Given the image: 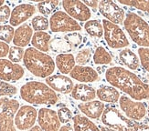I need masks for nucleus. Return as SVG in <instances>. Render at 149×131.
<instances>
[{
    "mask_svg": "<svg viewBox=\"0 0 149 131\" xmlns=\"http://www.w3.org/2000/svg\"><path fill=\"white\" fill-rule=\"evenodd\" d=\"M72 97L76 100L81 101L82 103L94 100L96 92L94 88L84 84H77L72 91Z\"/></svg>",
    "mask_w": 149,
    "mask_h": 131,
    "instance_id": "nucleus-19",
    "label": "nucleus"
},
{
    "mask_svg": "<svg viewBox=\"0 0 149 131\" xmlns=\"http://www.w3.org/2000/svg\"><path fill=\"white\" fill-rule=\"evenodd\" d=\"M84 4H85L88 8H92L93 9H96L98 8V6H99V1H84L83 2Z\"/></svg>",
    "mask_w": 149,
    "mask_h": 131,
    "instance_id": "nucleus-42",
    "label": "nucleus"
},
{
    "mask_svg": "<svg viewBox=\"0 0 149 131\" xmlns=\"http://www.w3.org/2000/svg\"><path fill=\"white\" fill-rule=\"evenodd\" d=\"M35 6L30 4H21L17 6L11 12L9 20L11 27H17L25 21H27L29 17L35 14Z\"/></svg>",
    "mask_w": 149,
    "mask_h": 131,
    "instance_id": "nucleus-15",
    "label": "nucleus"
},
{
    "mask_svg": "<svg viewBox=\"0 0 149 131\" xmlns=\"http://www.w3.org/2000/svg\"><path fill=\"white\" fill-rule=\"evenodd\" d=\"M91 57H92V50H91V48H85L77 53L75 61L79 66H83L90 62Z\"/></svg>",
    "mask_w": 149,
    "mask_h": 131,
    "instance_id": "nucleus-32",
    "label": "nucleus"
},
{
    "mask_svg": "<svg viewBox=\"0 0 149 131\" xmlns=\"http://www.w3.org/2000/svg\"><path fill=\"white\" fill-rule=\"evenodd\" d=\"M105 78L112 87L119 88L134 100L149 99V85L131 71L121 67H113L107 69Z\"/></svg>",
    "mask_w": 149,
    "mask_h": 131,
    "instance_id": "nucleus-1",
    "label": "nucleus"
},
{
    "mask_svg": "<svg viewBox=\"0 0 149 131\" xmlns=\"http://www.w3.org/2000/svg\"><path fill=\"white\" fill-rule=\"evenodd\" d=\"M19 109V102L16 99L5 97L0 110V131H17L15 117Z\"/></svg>",
    "mask_w": 149,
    "mask_h": 131,
    "instance_id": "nucleus-7",
    "label": "nucleus"
},
{
    "mask_svg": "<svg viewBox=\"0 0 149 131\" xmlns=\"http://www.w3.org/2000/svg\"><path fill=\"white\" fill-rule=\"evenodd\" d=\"M46 83L51 89L62 94L72 93L74 88L72 80L63 75L50 76L46 78Z\"/></svg>",
    "mask_w": 149,
    "mask_h": 131,
    "instance_id": "nucleus-16",
    "label": "nucleus"
},
{
    "mask_svg": "<svg viewBox=\"0 0 149 131\" xmlns=\"http://www.w3.org/2000/svg\"><path fill=\"white\" fill-rule=\"evenodd\" d=\"M5 97H1V98H0V110H1V108L3 107V104H4V101H5Z\"/></svg>",
    "mask_w": 149,
    "mask_h": 131,
    "instance_id": "nucleus-46",
    "label": "nucleus"
},
{
    "mask_svg": "<svg viewBox=\"0 0 149 131\" xmlns=\"http://www.w3.org/2000/svg\"><path fill=\"white\" fill-rule=\"evenodd\" d=\"M31 24H32V28H33V29L36 30L37 32L47 30L49 26V22L48 20V18L45 17H41V16L35 17L33 19H32Z\"/></svg>",
    "mask_w": 149,
    "mask_h": 131,
    "instance_id": "nucleus-31",
    "label": "nucleus"
},
{
    "mask_svg": "<svg viewBox=\"0 0 149 131\" xmlns=\"http://www.w3.org/2000/svg\"><path fill=\"white\" fill-rule=\"evenodd\" d=\"M75 57L72 54H60L56 57V66L62 74H69L75 67Z\"/></svg>",
    "mask_w": 149,
    "mask_h": 131,
    "instance_id": "nucleus-22",
    "label": "nucleus"
},
{
    "mask_svg": "<svg viewBox=\"0 0 149 131\" xmlns=\"http://www.w3.org/2000/svg\"><path fill=\"white\" fill-rule=\"evenodd\" d=\"M120 4L133 6V8L149 13V1H130V0H120Z\"/></svg>",
    "mask_w": 149,
    "mask_h": 131,
    "instance_id": "nucleus-34",
    "label": "nucleus"
},
{
    "mask_svg": "<svg viewBox=\"0 0 149 131\" xmlns=\"http://www.w3.org/2000/svg\"><path fill=\"white\" fill-rule=\"evenodd\" d=\"M28 131H29V130H28Z\"/></svg>",
    "mask_w": 149,
    "mask_h": 131,
    "instance_id": "nucleus-50",
    "label": "nucleus"
},
{
    "mask_svg": "<svg viewBox=\"0 0 149 131\" xmlns=\"http://www.w3.org/2000/svg\"><path fill=\"white\" fill-rule=\"evenodd\" d=\"M24 54H25V51L23 50L22 48H18L15 46V47L10 48L9 53H8V58L11 62L17 64L23 59Z\"/></svg>",
    "mask_w": 149,
    "mask_h": 131,
    "instance_id": "nucleus-33",
    "label": "nucleus"
},
{
    "mask_svg": "<svg viewBox=\"0 0 149 131\" xmlns=\"http://www.w3.org/2000/svg\"><path fill=\"white\" fill-rule=\"evenodd\" d=\"M4 4H5V2H4V1H2V0H0V8H1V6H4Z\"/></svg>",
    "mask_w": 149,
    "mask_h": 131,
    "instance_id": "nucleus-47",
    "label": "nucleus"
},
{
    "mask_svg": "<svg viewBox=\"0 0 149 131\" xmlns=\"http://www.w3.org/2000/svg\"><path fill=\"white\" fill-rule=\"evenodd\" d=\"M15 35V29L11 26L4 25L0 26V41H3L6 44L10 43Z\"/></svg>",
    "mask_w": 149,
    "mask_h": 131,
    "instance_id": "nucleus-29",
    "label": "nucleus"
},
{
    "mask_svg": "<svg viewBox=\"0 0 149 131\" xmlns=\"http://www.w3.org/2000/svg\"><path fill=\"white\" fill-rule=\"evenodd\" d=\"M64 38H65V40L70 46H74V47H78V46L81 45L82 42V37L80 33H78V32L70 33V34L64 37Z\"/></svg>",
    "mask_w": 149,
    "mask_h": 131,
    "instance_id": "nucleus-38",
    "label": "nucleus"
},
{
    "mask_svg": "<svg viewBox=\"0 0 149 131\" xmlns=\"http://www.w3.org/2000/svg\"><path fill=\"white\" fill-rule=\"evenodd\" d=\"M38 119V111L32 106L20 107L15 117V126L20 131H28L35 127Z\"/></svg>",
    "mask_w": 149,
    "mask_h": 131,
    "instance_id": "nucleus-10",
    "label": "nucleus"
},
{
    "mask_svg": "<svg viewBox=\"0 0 149 131\" xmlns=\"http://www.w3.org/2000/svg\"><path fill=\"white\" fill-rule=\"evenodd\" d=\"M58 117H59V119L61 123L62 124H68L70 120L73 119L72 113L68 108H61L59 110L57 111Z\"/></svg>",
    "mask_w": 149,
    "mask_h": 131,
    "instance_id": "nucleus-36",
    "label": "nucleus"
},
{
    "mask_svg": "<svg viewBox=\"0 0 149 131\" xmlns=\"http://www.w3.org/2000/svg\"><path fill=\"white\" fill-rule=\"evenodd\" d=\"M135 131H149V123H139Z\"/></svg>",
    "mask_w": 149,
    "mask_h": 131,
    "instance_id": "nucleus-41",
    "label": "nucleus"
},
{
    "mask_svg": "<svg viewBox=\"0 0 149 131\" xmlns=\"http://www.w3.org/2000/svg\"><path fill=\"white\" fill-rule=\"evenodd\" d=\"M38 124L43 131H60L61 128V123L57 112L48 108H43L38 110Z\"/></svg>",
    "mask_w": 149,
    "mask_h": 131,
    "instance_id": "nucleus-11",
    "label": "nucleus"
},
{
    "mask_svg": "<svg viewBox=\"0 0 149 131\" xmlns=\"http://www.w3.org/2000/svg\"><path fill=\"white\" fill-rule=\"evenodd\" d=\"M119 58L120 61L129 69L132 70L138 69L140 65V59L136 56V54L133 52L131 49L129 48L122 49L119 53Z\"/></svg>",
    "mask_w": 149,
    "mask_h": 131,
    "instance_id": "nucleus-23",
    "label": "nucleus"
},
{
    "mask_svg": "<svg viewBox=\"0 0 149 131\" xmlns=\"http://www.w3.org/2000/svg\"><path fill=\"white\" fill-rule=\"evenodd\" d=\"M70 77L73 79L83 82V83H91L98 80L99 75L98 73L90 67H83V66H75L72 71L70 73Z\"/></svg>",
    "mask_w": 149,
    "mask_h": 131,
    "instance_id": "nucleus-18",
    "label": "nucleus"
},
{
    "mask_svg": "<svg viewBox=\"0 0 149 131\" xmlns=\"http://www.w3.org/2000/svg\"><path fill=\"white\" fill-rule=\"evenodd\" d=\"M78 108L88 119H98L99 117H102L103 111H104L105 106L100 100H93L90 102L80 103L78 105Z\"/></svg>",
    "mask_w": 149,
    "mask_h": 131,
    "instance_id": "nucleus-17",
    "label": "nucleus"
},
{
    "mask_svg": "<svg viewBox=\"0 0 149 131\" xmlns=\"http://www.w3.org/2000/svg\"><path fill=\"white\" fill-rule=\"evenodd\" d=\"M23 62L30 73L38 77L47 78L55 70L52 57L34 48H29L25 51Z\"/></svg>",
    "mask_w": 149,
    "mask_h": 131,
    "instance_id": "nucleus-3",
    "label": "nucleus"
},
{
    "mask_svg": "<svg viewBox=\"0 0 149 131\" xmlns=\"http://www.w3.org/2000/svg\"><path fill=\"white\" fill-rule=\"evenodd\" d=\"M84 29L90 36L93 37H102L103 35V27L102 24L99 20H89L84 25Z\"/></svg>",
    "mask_w": 149,
    "mask_h": 131,
    "instance_id": "nucleus-26",
    "label": "nucleus"
},
{
    "mask_svg": "<svg viewBox=\"0 0 149 131\" xmlns=\"http://www.w3.org/2000/svg\"><path fill=\"white\" fill-rule=\"evenodd\" d=\"M11 11L8 6L4 5L0 8V23H6L10 20Z\"/></svg>",
    "mask_w": 149,
    "mask_h": 131,
    "instance_id": "nucleus-39",
    "label": "nucleus"
},
{
    "mask_svg": "<svg viewBox=\"0 0 149 131\" xmlns=\"http://www.w3.org/2000/svg\"><path fill=\"white\" fill-rule=\"evenodd\" d=\"M29 131H43L38 126H35L34 128H32Z\"/></svg>",
    "mask_w": 149,
    "mask_h": 131,
    "instance_id": "nucleus-45",
    "label": "nucleus"
},
{
    "mask_svg": "<svg viewBox=\"0 0 149 131\" xmlns=\"http://www.w3.org/2000/svg\"><path fill=\"white\" fill-rule=\"evenodd\" d=\"M96 96L98 97L100 101L106 103H117L120 99V93L118 90L113 87L102 86L96 91Z\"/></svg>",
    "mask_w": 149,
    "mask_h": 131,
    "instance_id": "nucleus-21",
    "label": "nucleus"
},
{
    "mask_svg": "<svg viewBox=\"0 0 149 131\" xmlns=\"http://www.w3.org/2000/svg\"><path fill=\"white\" fill-rule=\"evenodd\" d=\"M100 130L101 131H117V130H115V129L110 128L108 127H100Z\"/></svg>",
    "mask_w": 149,
    "mask_h": 131,
    "instance_id": "nucleus-44",
    "label": "nucleus"
},
{
    "mask_svg": "<svg viewBox=\"0 0 149 131\" xmlns=\"http://www.w3.org/2000/svg\"><path fill=\"white\" fill-rule=\"evenodd\" d=\"M60 131H74V129L72 127H70V125L66 124V125H64L61 128Z\"/></svg>",
    "mask_w": 149,
    "mask_h": 131,
    "instance_id": "nucleus-43",
    "label": "nucleus"
},
{
    "mask_svg": "<svg viewBox=\"0 0 149 131\" xmlns=\"http://www.w3.org/2000/svg\"><path fill=\"white\" fill-rule=\"evenodd\" d=\"M9 46L3 42V41H0V58H3L5 57H6L9 53Z\"/></svg>",
    "mask_w": 149,
    "mask_h": 131,
    "instance_id": "nucleus-40",
    "label": "nucleus"
},
{
    "mask_svg": "<svg viewBox=\"0 0 149 131\" xmlns=\"http://www.w3.org/2000/svg\"><path fill=\"white\" fill-rule=\"evenodd\" d=\"M74 131H101L95 124L82 115H76L72 119Z\"/></svg>",
    "mask_w": 149,
    "mask_h": 131,
    "instance_id": "nucleus-24",
    "label": "nucleus"
},
{
    "mask_svg": "<svg viewBox=\"0 0 149 131\" xmlns=\"http://www.w3.org/2000/svg\"><path fill=\"white\" fill-rule=\"evenodd\" d=\"M148 79H149V76H148Z\"/></svg>",
    "mask_w": 149,
    "mask_h": 131,
    "instance_id": "nucleus-49",
    "label": "nucleus"
},
{
    "mask_svg": "<svg viewBox=\"0 0 149 131\" xmlns=\"http://www.w3.org/2000/svg\"><path fill=\"white\" fill-rule=\"evenodd\" d=\"M147 115H148V117H149V103H148V107H147Z\"/></svg>",
    "mask_w": 149,
    "mask_h": 131,
    "instance_id": "nucleus-48",
    "label": "nucleus"
},
{
    "mask_svg": "<svg viewBox=\"0 0 149 131\" xmlns=\"http://www.w3.org/2000/svg\"><path fill=\"white\" fill-rule=\"evenodd\" d=\"M138 54L140 62L143 66V68L149 72V48H141L138 49Z\"/></svg>",
    "mask_w": 149,
    "mask_h": 131,
    "instance_id": "nucleus-37",
    "label": "nucleus"
},
{
    "mask_svg": "<svg viewBox=\"0 0 149 131\" xmlns=\"http://www.w3.org/2000/svg\"><path fill=\"white\" fill-rule=\"evenodd\" d=\"M93 62L96 65H107L112 62V57L103 47H98L94 51Z\"/></svg>",
    "mask_w": 149,
    "mask_h": 131,
    "instance_id": "nucleus-27",
    "label": "nucleus"
},
{
    "mask_svg": "<svg viewBox=\"0 0 149 131\" xmlns=\"http://www.w3.org/2000/svg\"><path fill=\"white\" fill-rule=\"evenodd\" d=\"M24 68L18 64L8 59H0V79L2 81L16 82L23 77Z\"/></svg>",
    "mask_w": 149,
    "mask_h": 131,
    "instance_id": "nucleus-13",
    "label": "nucleus"
},
{
    "mask_svg": "<svg viewBox=\"0 0 149 131\" xmlns=\"http://www.w3.org/2000/svg\"><path fill=\"white\" fill-rule=\"evenodd\" d=\"M124 26L134 43L149 48V25L146 20L137 14L128 13L125 16Z\"/></svg>",
    "mask_w": 149,
    "mask_h": 131,
    "instance_id": "nucleus-4",
    "label": "nucleus"
},
{
    "mask_svg": "<svg viewBox=\"0 0 149 131\" xmlns=\"http://www.w3.org/2000/svg\"><path fill=\"white\" fill-rule=\"evenodd\" d=\"M49 28L52 32H75L80 31L81 27L75 19L70 17L67 13L57 11L49 19Z\"/></svg>",
    "mask_w": 149,
    "mask_h": 131,
    "instance_id": "nucleus-8",
    "label": "nucleus"
},
{
    "mask_svg": "<svg viewBox=\"0 0 149 131\" xmlns=\"http://www.w3.org/2000/svg\"><path fill=\"white\" fill-rule=\"evenodd\" d=\"M21 98L29 104L52 106L58 103L59 97L56 92L47 84L40 81H29L20 88Z\"/></svg>",
    "mask_w": 149,
    "mask_h": 131,
    "instance_id": "nucleus-2",
    "label": "nucleus"
},
{
    "mask_svg": "<svg viewBox=\"0 0 149 131\" xmlns=\"http://www.w3.org/2000/svg\"><path fill=\"white\" fill-rule=\"evenodd\" d=\"M60 4L59 1H42L38 4V9L42 15L49 16Z\"/></svg>",
    "mask_w": 149,
    "mask_h": 131,
    "instance_id": "nucleus-30",
    "label": "nucleus"
},
{
    "mask_svg": "<svg viewBox=\"0 0 149 131\" xmlns=\"http://www.w3.org/2000/svg\"><path fill=\"white\" fill-rule=\"evenodd\" d=\"M62 6L67 14L76 21H88L92 16L89 8L81 1H63Z\"/></svg>",
    "mask_w": 149,
    "mask_h": 131,
    "instance_id": "nucleus-14",
    "label": "nucleus"
},
{
    "mask_svg": "<svg viewBox=\"0 0 149 131\" xmlns=\"http://www.w3.org/2000/svg\"><path fill=\"white\" fill-rule=\"evenodd\" d=\"M98 9L101 14L106 18V20L115 25L124 23L125 14L120 6L113 1H101L99 2Z\"/></svg>",
    "mask_w": 149,
    "mask_h": 131,
    "instance_id": "nucleus-12",
    "label": "nucleus"
},
{
    "mask_svg": "<svg viewBox=\"0 0 149 131\" xmlns=\"http://www.w3.org/2000/svg\"><path fill=\"white\" fill-rule=\"evenodd\" d=\"M103 35L108 46L112 48H124L129 46V41L125 32L118 25H115L106 19L102 20Z\"/></svg>",
    "mask_w": 149,
    "mask_h": 131,
    "instance_id": "nucleus-6",
    "label": "nucleus"
},
{
    "mask_svg": "<svg viewBox=\"0 0 149 131\" xmlns=\"http://www.w3.org/2000/svg\"><path fill=\"white\" fill-rule=\"evenodd\" d=\"M49 46L54 52H61V54H65V52L72 50V46L65 40V38L56 37L49 43Z\"/></svg>",
    "mask_w": 149,
    "mask_h": 131,
    "instance_id": "nucleus-28",
    "label": "nucleus"
},
{
    "mask_svg": "<svg viewBox=\"0 0 149 131\" xmlns=\"http://www.w3.org/2000/svg\"><path fill=\"white\" fill-rule=\"evenodd\" d=\"M101 119L103 125L117 131H135L138 125L137 121L129 119L120 110L112 106L104 108Z\"/></svg>",
    "mask_w": 149,
    "mask_h": 131,
    "instance_id": "nucleus-5",
    "label": "nucleus"
},
{
    "mask_svg": "<svg viewBox=\"0 0 149 131\" xmlns=\"http://www.w3.org/2000/svg\"><path fill=\"white\" fill-rule=\"evenodd\" d=\"M49 41H50V35L45 31L36 32L33 34L31 39V44L34 48L40 50L41 52H48L49 49Z\"/></svg>",
    "mask_w": 149,
    "mask_h": 131,
    "instance_id": "nucleus-25",
    "label": "nucleus"
},
{
    "mask_svg": "<svg viewBox=\"0 0 149 131\" xmlns=\"http://www.w3.org/2000/svg\"><path fill=\"white\" fill-rule=\"evenodd\" d=\"M32 37H33V30L28 24H24L15 30L13 43L16 45V47L24 48L29 44Z\"/></svg>",
    "mask_w": 149,
    "mask_h": 131,
    "instance_id": "nucleus-20",
    "label": "nucleus"
},
{
    "mask_svg": "<svg viewBox=\"0 0 149 131\" xmlns=\"http://www.w3.org/2000/svg\"><path fill=\"white\" fill-rule=\"evenodd\" d=\"M119 105L125 117L134 121L143 119L147 113L146 106L140 101L133 100L126 96H122L119 99Z\"/></svg>",
    "mask_w": 149,
    "mask_h": 131,
    "instance_id": "nucleus-9",
    "label": "nucleus"
},
{
    "mask_svg": "<svg viewBox=\"0 0 149 131\" xmlns=\"http://www.w3.org/2000/svg\"><path fill=\"white\" fill-rule=\"evenodd\" d=\"M17 92V89L16 87L0 79V98L5 97L6 96L16 95Z\"/></svg>",
    "mask_w": 149,
    "mask_h": 131,
    "instance_id": "nucleus-35",
    "label": "nucleus"
}]
</instances>
